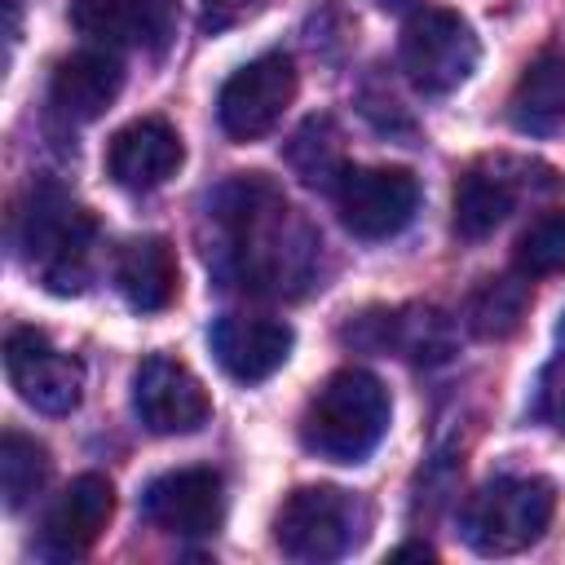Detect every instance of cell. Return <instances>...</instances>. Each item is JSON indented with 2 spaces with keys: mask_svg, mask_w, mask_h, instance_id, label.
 I'll return each mask as SVG.
<instances>
[{
  "mask_svg": "<svg viewBox=\"0 0 565 565\" xmlns=\"http://www.w3.org/2000/svg\"><path fill=\"white\" fill-rule=\"evenodd\" d=\"M207 221L221 243L207 247L216 269L260 296H291L313 278L318 238L305 221L291 216L287 199L260 177H234L207 194Z\"/></svg>",
  "mask_w": 565,
  "mask_h": 565,
  "instance_id": "1",
  "label": "cell"
},
{
  "mask_svg": "<svg viewBox=\"0 0 565 565\" xmlns=\"http://www.w3.org/2000/svg\"><path fill=\"white\" fill-rule=\"evenodd\" d=\"M388 388L371 371L344 366L309 397L300 415V441L331 463H358L388 433Z\"/></svg>",
  "mask_w": 565,
  "mask_h": 565,
  "instance_id": "2",
  "label": "cell"
},
{
  "mask_svg": "<svg viewBox=\"0 0 565 565\" xmlns=\"http://www.w3.org/2000/svg\"><path fill=\"white\" fill-rule=\"evenodd\" d=\"M93 234H97L93 216L57 185L31 190V203L18 216V252L57 296H75L88 287Z\"/></svg>",
  "mask_w": 565,
  "mask_h": 565,
  "instance_id": "3",
  "label": "cell"
},
{
  "mask_svg": "<svg viewBox=\"0 0 565 565\" xmlns=\"http://www.w3.org/2000/svg\"><path fill=\"white\" fill-rule=\"evenodd\" d=\"M556 512L547 477H494L463 508V543L481 556H512L543 539Z\"/></svg>",
  "mask_w": 565,
  "mask_h": 565,
  "instance_id": "4",
  "label": "cell"
},
{
  "mask_svg": "<svg viewBox=\"0 0 565 565\" xmlns=\"http://www.w3.org/2000/svg\"><path fill=\"white\" fill-rule=\"evenodd\" d=\"M366 525L362 503L335 486H300L274 516V543L291 561H340Z\"/></svg>",
  "mask_w": 565,
  "mask_h": 565,
  "instance_id": "5",
  "label": "cell"
},
{
  "mask_svg": "<svg viewBox=\"0 0 565 565\" xmlns=\"http://www.w3.org/2000/svg\"><path fill=\"white\" fill-rule=\"evenodd\" d=\"M477 57H481V44L455 9L411 13L402 26V40H397V62H402L406 79L428 97L455 93L477 71Z\"/></svg>",
  "mask_w": 565,
  "mask_h": 565,
  "instance_id": "6",
  "label": "cell"
},
{
  "mask_svg": "<svg viewBox=\"0 0 565 565\" xmlns=\"http://www.w3.org/2000/svg\"><path fill=\"white\" fill-rule=\"evenodd\" d=\"M340 225L353 238H393L415 221L419 207V181L406 168H344V177L331 190Z\"/></svg>",
  "mask_w": 565,
  "mask_h": 565,
  "instance_id": "7",
  "label": "cell"
},
{
  "mask_svg": "<svg viewBox=\"0 0 565 565\" xmlns=\"http://www.w3.org/2000/svg\"><path fill=\"white\" fill-rule=\"evenodd\" d=\"M291 97H296V62L287 53H260L221 84L216 119L225 137L256 141L282 119Z\"/></svg>",
  "mask_w": 565,
  "mask_h": 565,
  "instance_id": "8",
  "label": "cell"
},
{
  "mask_svg": "<svg viewBox=\"0 0 565 565\" xmlns=\"http://www.w3.org/2000/svg\"><path fill=\"white\" fill-rule=\"evenodd\" d=\"M4 375L18 397L44 415H71L84 397V366L62 353L44 331L18 327L4 340Z\"/></svg>",
  "mask_w": 565,
  "mask_h": 565,
  "instance_id": "9",
  "label": "cell"
},
{
  "mask_svg": "<svg viewBox=\"0 0 565 565\" xmlns=\"http://www.w3.org/2000/svg\"><path fill=\"white\" fill-rule=\"evenodd\" d=\"M132 411L154 437H185L207 424L212 402L185 362L150 353L132 375Z\"/></svg>",
  "mask_w": 565,
  "mask_h": 565,
  "instance_id": "10",
  "label": "cell"
},
{
  "mask_svg": "<svg viewBox=\"0 0 565 565\" xmlns=\"http://www.w3.org/2000/svg\"><path fill=\"white\" fill-rule=\"evenodd\" d=\"M141 512L172 539H212L225 521V486L212 468H172L146 486Z\"/></svg>",
  "mask_w": 565,
  "mask_h": 565,
  "instance_id": "11",
  "label": "cell"
},
{
  "mask_svg": "<svg viewBox=\"0 0 565 565\" xmlns=\"http://www.w3.org/2000/svg\"><path fill=\"white\" fill-rule=\"evenodd\" d=\"M207 344H212V358L221 362V371L238 384H260L269 380L287 358H291V344H296V331L291 322L282 318H265V313H225L212 322L207 331Z\"/></svg>",
  "mask_w": 565,
  "mask_h": 565,
  "instance_id": "12",
  "label": "cell"
},
{
  "mask_svg": "<svg viewBox=\"0 0 565 565\" xmlns=\"http://www.w3.org/2000/svg\"><path fill=\"white\" fill-rule=\"evenodd\" d=\"M71 22L106 49H163L177 31L172 0H75Z\"/></svg>",
  "mask_w": 565,
  "mask_h": 565,
  "instance_id": "13",
  "label": "cell"
},
{
  "mask_svg": "<svg viewBox=\"0 0 565 565\" xmlns=\"http://www.w3.org/2000/svg\"><path fill=\"white\" fill-rule=\"evenodd\" d=\"M124 88V62L115 49L97 44V49H75L71 57H62L53 66V79H49V102L57 115L75 119V124H88V119H102L115 97Z\"/></svg>",
  "mask_w": 565,
  "mask_h": 565,
  "instance_id": "14",
  "label": "cell"
},
{
  "mask_svg": "<svg viewBox=\"0 0 565 565\" xmlns=\"http://www.w3.org/2000/svg\"><path fill=\"white\" fill-rule=\"evenodd\" d=\"M185 150L168 119H132L106 146V172L124 190H154L181 168Z\"/></svg>",
  "mask_w": 565,
  "mask_h": 565,
  "instance_id": "15",
  "label": "cell"
},
{
  "mask_svg": "<svg viewBox=\"0 0 565 565\" xmlns=\"http://www.w3.org/2000/svg\"><path fill=\"white\" fill-rule=\"evenodd\" d=\"M115 512V490L102 472H79L44 516V547L53 556H84Z\"/></svg>",
  "mask_w": 565,
  "mask_h": 565,
  "instance_id": "16",
  "label": "cell"
},
{
  "mask_svg": "<svg viewBox=\"0 0 565 565\" xmlns=\"http://www.w3.org/2000/svg\"><path fill=\"white\" fill-rule=\"evenodd\" d=\"M375 331L366 327H344V340L353 344H366L375 353H402L411 362H446L450 349H455V327L446 313L437 309H393V313H362Z\"/></svg>",
  "mask_w": 565,
  "mask_h": 565,
  "instance_id": "17",
  "label": "cell"
},
{
  "mask_svg": "<svg viewBox=\"0 0 565 565\" xmlns=\"http://www.w3.org/2000/svg\"><path fill=\"white\" fill-rule=\"evenodd\" d=\"M115 287L137 313L168 309L177 296V256H172L168 238L146 234V238L124 243L119 260H115Z\"/></svg>",
  "mask_w": 565,
  "mask_h": 565,
  "instance_id": "18",
  "label": "cell"
},
{
  "mask_svg": "<svg viewBox=\"0 0 565 565\" xmlns=\"http://www.w3.org/2000/svg\"><path fill=\"white\" fill-rule=\"evenodd\" d=\"M508 106H512L508 115H512L516 132H530V137L556 132L565 124V53H556V49L539 53L521 71Z\"/></svg>",
  "mask_w": 565,
  "mask_h": 565,
  "instance_id": "19",
  "label": "cell"
},
{
  "mask_svg": "<svg viewBox=\"0 0 565 565\" xmlns=\"http://www.w3.org/2000/svg\"><path fill=\"white\" fill-rule=\"evenodd\" d=\"M516 203V185L503 172L472 168L455 185V234L459 238H486L494 234Z\"/></svg>",
  "mask_w": 565,
  "mask_h": 565,
  "instance_id": "20",
  "label": "cell"
},
{
  "mask_svg": "<svg viewBox=\"0 0 565 565\" xmlns=\"http://www.w3.org/2000/svg\"><path fill=\"white\" fill-rule=\"evenodd\" d=\"M530 309V278L525 274H494V278H481L468 296V309H463V322L472 327V335L481 340H508L521 318Z\"/></svg>",
  "mask_w": 565,
  "mask_h": 565,
  "instance_id": "21",
  "label": "cell"
},
{
  "mask_svg": "<svg viewBox=\"0 0 565 565\" xmlns=\"http://www.w3.org/2000/svg\"><path fill=\"white\" fill-rule=\"evenodd\" d=\"M287 163L305 185L318 190H335V181L344 177V150H340V132L327 115L305 119L291 141H287Z\"/></svg>",
  "mask_w": 565,
  "mask_h": 565,
  "instance_id": "22",
  "label": "cell"
},
{
  "mask_svg": "<svg viewBox=\"0 0 565 565\" xmlns=\"http://www.w3.org/2000/svg\"><path fill=\"white\" fill-rule=\"evenodd\" d=\"M49 468H53L49 450H44L35 437L9 428V433L0 437V494H4V508H9V512H22V508L44 490Z\"/></svg>",
  "mask_w": 565,
  "mask_h": 565,
  "instance_id": "23",
  "label": "cell"
},
{
  "mask_svg": "<svg viewBox=\"0 0 565 565\" xmlns=\"http://www.w3.org/2000/svg\"><path fill=\"white\" fill-rule=\"evenodd\" d=\"M512 269L525 278H547V274H565V207L534 216L516 247H512Z\"/></svg>",
  "mask_w": 565,
  "mask_h": 565,
  "instance_id": "24",
  "label": "cell"
},
{
  "mask_svg": "<svg viewBox=\"0 0 565 565\" xmlns=\"http://www.w3.org/2000/svg\"><path fill=\"white\" fill-rule=\"evenodd\" d=\"M534 419L552 424L556 433H565V349L539 371V384H534Z\"/></svg>",
  "mask_w": 565,
  "mask_h": 565,
  "instance_id": "25",
  "label": "cell"
},
{
  "mask_svg": "<svg viewBox=\"0 0 565 565\" xmlns=\"http://www.w3.org/2000/svg\"><path fill=\"white\" fill-rule=\"evenodd\" d=\"M203 4H207V18L212 22H234V18L252 13L260 0H203Z\"/></svg>",
  "mask_w": 565,
  "mask_h": 565,
  "instance_id": "26",
  "label": "cell"
},
{
  "mask_svg": "<svg viewBox=\"0 0 565 565\" xmlns=\"http://www.w3.org/2000/svg\"><path fill=\"white\" fill-rule=\"evenodd\" d=\"M393 556H433V547H424V543H411V547H397Z\"/></svg>",
  "mask_w": 565,
  "mask_h": 565,
  "instance_id": "27",
  "label": "cell"
},
{
  "mask_svg": "<svg viewBox=\"0 0 565 565\" xmlns=\"http://www.w3.org/2000/svg\"><path fill=\"white\" fill-rule=\"evenodd\" d=\"M556 335H561V344H565V318H561V327H556Z\"/></svg>",
  "mask_w": 565,
  "mask_h": 565,
  "instance_id": "28",
  "label": "cell"
}]
</instances>
